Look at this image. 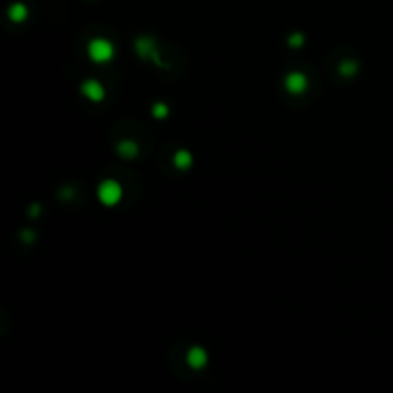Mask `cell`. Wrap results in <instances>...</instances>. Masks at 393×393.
I'll return each instance as SVG.
<instances>
[{"mask_svg": "<svg viewBox=\"0 0 393 393\" xmlns=\"http://www.w3.org/2000/svg\"><path fill=\"white\" fill-rule=\"evenodd\" d=\"M87 54L88 58L94 63H106L111 62L113 56H115V48L108 39H102V37H96L88 42L87 46Z\"/></svg>", "mask_w": 393, "mask_h": 393, "instance_id": "obj_1", "label": "cell"}, {"mask_svg": "<svg viewBox=\"0 0 393 393\" xmlns=\"http://www.w3.org/2000/svg\"><path fill=\"white\" fill-rule=\"evenodd\" d=\"M123 198V188L119 186V182L115 181H104L98 188V200L102 202L106 207H113L117 205Z\"/></svg>", "mask_w": 393, "mask_h": 393, "instance_id": "obj_2", "label": "cell"}, {"mask_svg": "<svg viewBox=\"0 0 393 393\" xmlns=\"http://www.w3.org/2000/svg\"><path fill=\"white\" fill-rule=\"evenodd\" d=\"M307 85H309V81H307V77L301 71L288 73L286 79H284V88H286L290 94H303L307 90Z\"/></svg>", "mask_w": 393, "mask_h": 393, "instance_id": "obj_3", "label": "cell"}, {"mask_svg": "<svg viewBox=\"0 0 393 393\" xmlns=\"http://www.w3.org/2000/svg\"><path fill=\"white\" fill-rule=\"evenodd\" d=\"M81 94L85 96L87 100H90V102H102L104 96H106V90H104V87L98 81L88 79V81L83 83V87H81Z\"/></svg>", "mask_w": 393, "mask_h": 393, "instance_id": "obj_4", "label": "cell"}, {"mask_svg": "<svg viewBox=\"0 0 393 393\" xmlns=\"http://www.w3.org/2000/svg\"><path fill=\"white\" fill-rule=\"evenodd\" d=\"M186 362H188L190 369H194V370L204 369L205 364H207V353H205L204 347H200V346L190 347L188 353H186Z\"/></svg>", "mask_w": 393, "mask_h": 393, "instance_id": "obj_5", "label": "cell"}, {"mask_svg": "<svg viewBox=\"0 0 393 393\" xmlns=\"http://www.w3.org/2000/svg\"><path fill=\"white\" fill-rule=\"evenodd\" d=\"M134 48H136V54L140 56V58H157V52H156V42L152 39H144V37H140V39H136V42H134Z\"/></svg>", "mask_w": 393, "mask_h": 393, "instance_id": "obj_6", "label": "cell"}, {"mask_svg": "<svg viewBox=\"0 0 393 393\" xmlns=\"http://www.w3.org/2000/svg\"><path fill=\"white\" fill-rule=\"evenodd\" d=\"M192 154H190L188 150H179L177 154H175L173 157V163L177 169H181V171H186V169H190L192 167Z\"/></svg>", "mask_w": 393, "mask_h": 393, "instance_id": "obj_7", "label": "cell"}, {"mask_svg": "<svg viewBox=\"0 0 393 393\" xmlns=\"http://www.w3.org/2000/svg\"><path fill=\"white\" fill-rule=\"evenodd\" d=\"M117 152L121 157H127V159H133V157L138 156V144L133 140H123L117 144Z\"/></svg>", "mask_w": 393, "mask_h": 393, "instance_id": "obj_8", "label": "cell"}, {"mask_svg": "<svg viewBox=\"0 0 393 393\" xmlns=\"http://www.w3.org/2000/svg\"><path fill=\"white\" fill-rule=\"evenodd\" d=\"M8 16L10 19L14 21V23H21L25 21V17H27V6L21 4V2H16V4H12L8 10Z\"/></svg>", "mask_w": 393, "mask_h": 393, "instance_id": "obj_9", "label": "cell"}, {"mask_svg": "<svg viewBox=\"0 0 393 393\" xmlns=\"http://www.w3.org/2000/svg\"><path fill=\"white\" fill-rule=\"evenodd\" d=\"M357 69H359L357 62H351V60L339 63V75H343V77H353V75H357Z\"/></svg>", "mask_w": 393, "mask_h": 393, "instance_id": "obj_10", "label": "cell"}, {"mask_svg": "<svg viewBox=\"0 0 393 393\" xmlns=\"http://www.w3.org/2000/svg\"><path fill=\"white\" fill-rule=\"evenodd\" d=\"M152 115L156 119H165L169 115V106L165 102H156L152 106Z\"/></svg>", "mask_w": 393, "mask_h": 393, "instance_id": "obj_11", "label": "cell"}, {"mask_svg": "<svg viewBox=\"0 0 393 393\" xmlns=\"http://www.w3.org/2000/svg\"><path fill=\"white\" fill-rule=\"evenodd\" d=\"M303 42H305V37H303L301 33H293V35H290V39H288V44H290L291 48L303 46Z\"/></svg>", "mask_w": 393, "mask_h": 393, "instance_id": "obj_12", "label": "cell"}, {"mask_svg": "<svg viewBox=\"0 0 393 393\" xmlns=\"http://www.w3.org/2000/svg\"><path fill=\"white\" fill-rule=\"evenodd\" d=\"M33 238H35V234H33V232H23V240H25V242H33Z\"/></svg>", "mask_w": 393, "mask_h": 393, "instance_id": "obj_13", "label": "cell"}]
</instances>
